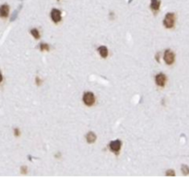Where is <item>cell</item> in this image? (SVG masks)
Masks as SVG:
<instances>
[{"instance_id": "obj_18", "label": "cell", "mask_w": 189, "mask_h": 177, "mask_svg": "<svg viewBox=\"0 0 189 177\" xmlns=\"http://www.w3.org/2000/svg\"><path fill=\"white\" fill-rule=\"evenodd\" d=\"M2 80H3V76L1 74V71H0V82H1Z\"/></svg>"}, {"instance_id": "obj_10", "label": "cell", "mask_w": 189, "mask_h": 177, "mask_svg": "<svg viewBox=\"0 0 189 177\" xmlns=\"http://www.w3.org/2000/svg\"><path fill=\"white\" fill-rule=\"evenodd\" d=\"M98 52L102 58H106L108 56V54H109L108 49H107L106 46H100L98 48Z\"/></svg>"}, {"instance_id": "obj_6", "label": "cell", "mask_w": 189, "mask_h": 177, "mask_svg": "<svg viewBox=\"0 0 189 177\" xmlns=\"http://www.w3.org/2000/svg\"><path fill=\"white\" fill-rule=\"evenodd\" d=\"M51 19L55 23L59 22L61 20V11L56 9V8L52 9V11H51Z\"/></svg>"}, {"instance_id": "obj_15", "label": "cell", "mask_w": 189, "mask_h": 177, "mask_svg": "<svg viewBox=\"0 0 189 177\" xmlns=\"http://www.w3.org/2000/svg\"><path fill=\"white\" fill-rule=\"evenodd\" d=\"M14 134H15V136H17V137H18V136H20V129H18V128H15V129H14Z\"/></svg>"}, {"instance_id": "obj_17", "label": "cell", "mask_w": 189, "mask_h": 177, "mask_svg": "<svg viewBox=\"0 0 189 177\" xmlns=\"http://www.w3.org/2000/svg\"><path fill=\"white\" fill-rule=\"evenodd\" d=\"M21 169H22V172H23V173H26V169H27V167H21Z\"/></svg>"}, {"instance_id": "obj_1", "label": "cell", "mask_w": 189, "mask_h": 177, "mask_svg": "<svg viewBox=\"0 0 189 177\" xmlns=\"http://www.w3.org/2000/svg\"><path fill=\"white\" fill-rule=\"evenodd\" d=\"M175 22V15L174 13H167L164 20H163V25L167 29H171L174 26Z\"/></svg>"}, {"instance_id": "obj_16", "label": "cell", "mask_w": 189, "mask_h": 177, "mask_svg": "<svg viewBox=\"0 0 189 177\" xmlns=\"http://www.w3.org/2000/svg\"><path fill=\"white\" fill-rule=\"evenodd\" d=\"M42 83V79H39V78L37 77V78H36V84H37V85H38V86H40Z\"/></svg>"}, {"instance_id": "obj_5", "label": "cell", "mask_w": 189, "mask_h": 177, "mask_svg": "<svg viewBox=\"0 0 189 177\" xmlns=\"http://www.w3.org/2000/svg\"><path fill=\"white\" fill-rule=\"evenodd\" d=\"M166 81H167L166 76L162 73L158 74L155 77V82L159 87H164V85L166 84Z\"/></svg>"}, {"instance_id": "obj_8", "label": "cell", "mask_w": 189, "mask_h": 177, "mask_svg": "<svg viewBox=\"0 0 189 177\" xmlns=\"http://www.w3.org/2000/svg\"><path fill=\"white\" fill-rule=\"evenodd\" d=\"M161 7V0H151L150 1V8L153 11H158Z\"/></svg>"}, {"instance_id": "obj_2", "label": "cell", "mask_w": 189, "mask_h": 177, "mask_svg": "<svg viewBox=\"0 0 189 177\" xmlns=\"http://www.w3.org/2000/svg\"><path fill=\"white\" fill-rule=\"evenodd\" d=\"M82 100H83V103L86 105L91 106V105H93L94 103H95V96H94V94L92 93V92L88 91V92H85L84 93Z\"/></svg>"}, {"instance_id": "obj_14", "label": "cell", "mask_w": 189, "mask_h": 177, "mask_svg": "<svg viewBox=\"0 0 189 177\" xmlns=\"http://www.w3.org/2000/svg\"><path fill=\"white\" fill-rule=\"evenodd\" d=\"M166 175H171V176H174V175H175V173H174V172L173 171V170H169V171H167V173H166Z\"/></svg>"}, {"instance_id": "obj_12", "label": "cell", "mask_w": 189, "mask_h": 177, "mask_svg": "<svg viewBox=\"0 0 189 177\" xmlns=\"http://www.w3.org/2000/svg\"><path fill=\"white\" fill-rule=\"evenodd\" d=\"M40 50L42 52H45V51H49L50 50V46L47 44H40Z\"/></svg>"}, {"instance_id": "obj_4", "label": "cell", "mask_w": 189, "mask_h": 177, "mask_svg": "<svg viewBox=\"0 0 189 177\" xmlns=\"http://www.w3.org/2000/svg\"><path fill=\"white\" fill-rule=\"evenodd\" d=\"M110 149L113 151L114 153L115 154H118V152L120 151V149H121V147H122V142L120 141L119 139H116V140H114L110 142Z\"/></svg>"}, {"instance_id": "obj_9", "label": "cell", "mask_w": 189, "mask_h": 177, "mask_svg": "<svg viewBox=\"0 0 189 177\" xmlns=\"http://www.w3.org/2000/svg\"><path fill=\"white\" fill-rule=\"evenodd\" d=\"M96 135L94 134L93 132H89L87 135H86V140H87L88 143L91 144V143H94L96 141Z\"/></svg>"}, {"instance_id": "obj_11", "label": "cell", "mask_w": 189, "mask_h": 177, "mask_svg": "<svg viewBox=\"0 0 189 177\" xmlns=\"http://www.w3.org/2000/svg\"><path fill=\"white\" fill-rule=\"evenodd\" d=\"M31 35L35 38V39H39L40 38V32L37 29H32L31 30Z\"/></svg>"}, {"instance_id": "obj_13", "label": "cell", "mask_w": 189, "mask_h": 177, "mask_svg": "<svg viewBox=\"0 0 189 177\" xmlns=\"http://www.w3.org/2000/svg\"><path fill=\"white\" fill-rule=\"evenodd\" d=\"M182 172L184 173V175H187L189 173V167L187 165H182Z\"/></svg>"}, {"instance_id": "obj_19", "label": "cell", "mask_w": 189, "mask_h": 177, "mask_svg": "<svg viewBox=\"0 0 189 177\" xmlns=\"http://www.w3.org/2000/svg\"><path fill=\"white\" fill-rule=\"evenodd\" d=\"M58 1H59V0H58Z\"/></svg>"}, {"instance_id": "obj_3", "label": "cell", "mask_w": 189, "mask_h": 177, "mask_svg": "<svg viewBox=\"0 0 189 177\" xmlns=\"http://www.w3.org/2000/svg\"><path fill=\"white\" fill-rule=\"evenodd\" d=\"M163 59H164V62L167 65H173L175 59L174 52L171 51V50H166L164 52V55H163Z\"/></svg>"}, {"instance_id": "obj_7", "label": "cell", "mask_w": 189, "mask_h": 177, "mask_svg": "<svg viewBox=\"0 0 189 177\" xmlns=\"http://www.w3.org/2000/svg\"><path fill=\"white\" fill-rule=\"evenodd\" d=\"M9 13V7L7 5H2L0 7V17L1 18H7Z\"/></svg>"}]
</instances>
